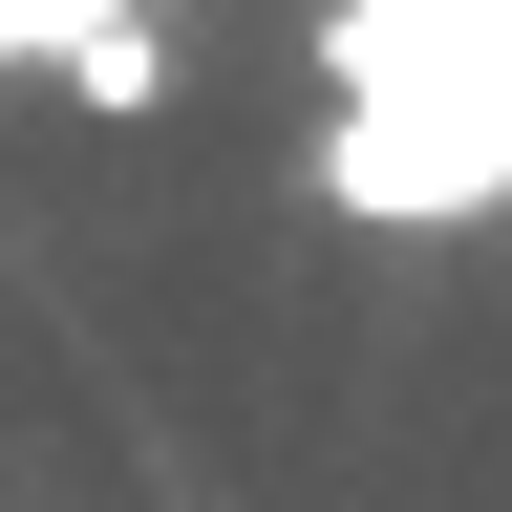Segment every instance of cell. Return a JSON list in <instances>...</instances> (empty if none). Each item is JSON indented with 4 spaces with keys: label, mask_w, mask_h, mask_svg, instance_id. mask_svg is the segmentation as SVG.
Segmentation results:
<instances>
[{
    "label": "cell",
    "mask_w": 512,
    "mask_h": 512,
    "mask_svg": "<svg viewBox=\"0 0 512 512\" xmlns=\"http://www.w3.org/2000/svg\"><path fill=\"white\" fill-rule=\"evenodd\" d=\"M86 22H128V0H0V64H64Z\"/></svg>",
    "instance_id": "cell-3"
},
{
    "label": "cell",
    "mask_w": 512,
    "mask_h": 512,
    "mask_svg": "<svg viewBox=\"0 0 512 512\" xmlns=\"http://www.w3.org/2000/svg\"><path fill=\"white\" fill-rule=\"evenodd\" d=\"M342 128H320V214H491L512 192V0H320Z\"/></svg>",
    "instance_id": "cell-1"
},
{
    "label": "cell",
    "mask_w": 512,
    "mask_h": 512,
    "mask_svg": "<svg viewBox=\"0 0 512 512\" xmlns=\"http://www.w3.org/2000/svg\"><path fill=\"white\" fill-rule=\"evenodd\" d=\"M64 107H107V128H150V107H171V22H150V0L64 43Z\"/></svg>",
    "instance_id": "cell-2"
}]
</instances>
